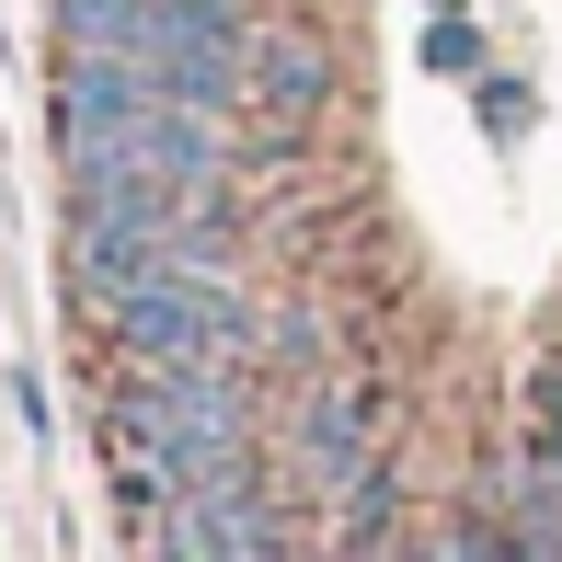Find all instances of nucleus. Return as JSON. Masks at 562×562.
Masks as SVG:
<instances>
[{"label": "nucleus", "instance_id": "f257e3e1", "mask_svg": "<svg viewBox=\"0 0 562 562\" xmlns=\"http://www.w3.org/2000/svg\"><path fill=\"white\" fill-rule=\"evenodd\" d=\"M115 334H126L138 368H218V379H241L252 311L218 288L207 265H161V276H138V288L115 299Z\"/></svg>", "mask_w": 562, "mask_h": 562}, {"label": "nucleus", "instance_id": "f03ea898", "mask_svg": "<svg viewBox=\"0 0 562 562\" xmlns=\"http://www.w3.org/2000/svg\"><path fill=\"white\" fill-rule=\"evenodd\" d=\"M241 0H149L138 12V46H126V69H149V81L172 92V104H241L252 58H241Z\"/></svg>", "mask_w": 562, "mask_h": 562}, {"label": "nucleus", "instance_id": "7ed1b4c3", "mask_svg": "<svg viewBox=\"0 0 562 562\" xmlns=\"http://www.w3.org/2000/svg\"><path fill=\"white\" fill-rule=\"evenodd\" d=\"M368 448H379V425H368V402H356V391H322L311 414H299V459H311L334 494H345V482H356V494H379V482H368Z\"/></svg>", "mask_w": 562, "mask_h": 562}, {"label": "nucleus", "instance_id": "20e7f679", "mask_svg": "<svg viewBox=\"0 0 562 562\" xmlns=\"http://www.w3.org/2000/svg\"><path fill=\"white\" fill-rule=\"evenodd\" d=\"M265 92H276V104H288V115H299V104H311V92H322V46H299V35H288V46H276V58H265Z\"/></svg>", "mask_w": 562, "mask_h": 562}, {"label": "nucleus", "instance_id": "39448f33", "mask_svg": "<svg viewBox=\"0 0 562 562\" xmlns=\"http://www.w3.org/2000/svg\"><path fill=\"white\" fill-rule=\"evenodd\" d=\"M540 448H551V471H562V356H551V379H540Z\"/></svg>", "mask_w": 562, "mask_h": 562}, {"label": "nucleus", "instance_id": "423d86ee", "mask_svg": "<svg viewBox=\"0 0 562 562\" xmlns=\"http://www.w3.org/2000/svg\"><path fill=\"white\" fill-rule=\"evenodd\" d=\"M425 58H437V69H471L482 46H471V23H437V35H425Z\"/></svg>", "mask_w": 562, "mask_h": 562}]
</instances>
